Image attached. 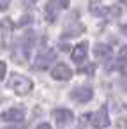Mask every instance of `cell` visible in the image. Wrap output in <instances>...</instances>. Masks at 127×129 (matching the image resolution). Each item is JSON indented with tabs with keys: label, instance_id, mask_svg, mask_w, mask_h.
<instances>
[{
	"label": "cell",
	"instance_id": "6da1fadb",
	"mask_svg": "<svg viewBox=\"0 0 127 129\" xmlns=\"http://www.w3.org/2000/svg\"><path fill=\"white\" fill-rule=\"evenodd\" d=\"M9 88L14 90V94H18V95H27L34 88V83L30 78H27L23 74H13L9 78Z\"/></svg>",
	"mask_w": 127,
	"mask_h": 129
},
{
	"label": "cell",
	"instance_id": "7a4b0ae2",
	"mask_svg": "<svg viewBox=\"0 0 127 129\" xmlns=\"http://www.w3.org/2000/svg\"><path fill=\"white\" fill-rule=\"evenodd\" d=\"M90 124L94 129H106L109 125V115H108L106 106H101L97 111L90 115Z\"/></svg>",
	"mask_w": 127,
	"mask_h": 129
},
{
	"label": "cell",
	"instance_id": "3957f363",
	"mask_svg": "<svg viewBox=\"0 0 127 129\" xmlns=\"http://www.w3.org/2000/svg\"><path fill=\"white\" fill-rule=\"evenodd\" d=\"M13 21L11 20H2L0 21V48H7L11 44V39H13Z\"/></svg>",
	"mask_w": 127,
	"mask_h": 129
},
{
	"label": "cell",
	"instance_id": "277c9868",
	"mask_svg": "<svg viewBox=\"0 0 127 129\" xmlns=\"http://www.w3.org/2000/svg\"><path fill=\"white\" fill-rule=\"evenodd\" d=\"M69 95H71V99L76 101V103H88V101L94 97V90H92V87H88V85H81V87L72 88Z\"/></svg>",
	"mask_w": 127,
	"mask_h": 129
},
{
	"label": "cell",
	"instance_id": "5b68a950",
	"mask_svg": "<svg viewBox=\"0 0 127 129\" xmlns=\"http://www.w3.org/2000/svg\"><path fill=\"white\" fill-rule=\"evenodd\" d=\"M51 76H53V80H58V81H67V80H71L72 78V71H71V67L67 66V64H55L53 67H51Z\"/></svg>",
	"mask_w": 127,
	"mask_h": 129
},
{
	"label": "cell",
	"instance_id": "8992f818",
	"mask_svg": "<svg viewBox=\"0 0 127 129\" xmlns=\"http://www.w3.org/2000/svg\"><path fill=\"white\" fill-rule=\"evenodd\" d=\"M53 118L57 122V127H65V125H69L74 120V115L67 108H58V110L53 111Z\"/></svg>",
	"mask_w": 127,
	"mask_h": 129
},
{
	"label": "cell",
	"instance_id": "52a82bcc",
	"mask_svg": "<svg viewBox=\"0 0 127 129\" xmlns=\"http://www.w3.org/2000/svg\"><path fill=\"white\" fill-rule=\"evenodd\" d=\"M53 60H55V50H44L37 55V58L34 62V67L35 69H46Z\"/></svg>",
	"mask_w": 127,
	"mask_h": 129
},
{
	"label": "cell",
	"instance_id": "ba28073f",
	"mask_svg": "<svg viewBox=\"0 0 127 129\" xmlns=\"http://www.w3.org/2000/svg\"><path fill=\"white\" fill-rule=\"evenodd\" d=\"M83 30H85V27L78 21V16L74 14V20H71V21H67V25H65V30H64V37H76V36H79V34H83Z\"/></svg>",
	"mask_w": 127,
	"mask_h": 129
},
{
	"label": "cell",
	"instance_id": "9c48e42d",
	"mask_svg": "<svg viewBox=\"0 0 127 129\" xmlns=\"http://www.w3.org/2000/svg\"><path fill=\"white\" fill-rule=\"evenodd\" d=\"M25 118V111L21 108H9L2 113V120L6 122H21Z\"/></svg>",
	"mask_w": 127,
	"mask_h": 129
},
{
	"label": "cell",
	"instance_id": "30bf717a",
	"mask_svg": "<svg viewBox=\"0 0 127 129\" xmlns=\"http://www.w3.org/2000/svg\"><path fill=\"white\" fill-rule=\"evenodd\" d=\"M58 7H67V2H48L46 4V20L53 23L58 16Z\"/></svg>",
	"mask_w": 127,
	"mask_h": 129
},
{
	"label": "cell",
	"instance_id": "8fae6325",
	"mask_svg": "<svg viewBox=\"0 0 127 129\" xmlns=\"http://www.w3.org/2000/svg\"><path fill=\"white\" fill-rule=\"evenodd\" d=\"M87 53H88V44H87V43H79V44H76V46L72 48L71 58H72L76 64H79V62H83V60L87 58Z\"/></svg>",
	"mask_w": 127,
	"mask_h": 129
},
{
	"label": "cell",
	"instance_id": "7c38bea8",
	"mask_svg": "<svg viewBox=\"0 0 127 129\" xmlns=\"http://www.w3.org/2000/svg\"><path fill=\"white\" fill-rule=\"evenodd\" d=\"M94 55L99 58V60H108L111 55H113V50L109 44H104V43H99L94 46Z\"/></svg>",
	"mask_w": 127,
	"mask_h": 129
},
{
	"label": "cell",
	"instance_id": "4fadbf2b",
	"mask_svg": "<svg viewBox=\"0 0 127 129\" xmlns=\"http://www.w3.org/2000/svg\"><path fill=\"white\" fill-rule=\"evenodd\" d=\"M6 73H7V66H6V62L0 60V81L6 78Z\"/></svg>",
	"mask_w": 127,
	"mask_h": 129
},
{
	"label": "cell",
	"instance_id": "5bb4252c",
	"mask_svg": "<svg viewBox=\"0 0 127 129\" xmlns=\"http://www.w3.org/2000/svg\"><path fill=\"white\" fill-rule=\"evenodd\" d=\"M37 129H53V127H51L48 122H43V124H39V125H37Z\"/></svg>",
	"mask_w": 127,
	"mask_h": 129
},
{
	"label": "cell",
	"instance_id": "9a60e30c",
	"mask_svg": "<svg viewBox=\"0 0 127 129\" xmlns=\"http://www.w3.org/2000/svg\"><path fill=\"white\" fill-rule=\"evenodd\" d=\"M7 7H9V2H0V11H4Z\"/></svg>",
	"mask_w": 127,
	"mask_h": 129
},
{
	"label": "cell",
	"instance_id": "2e32d148",
	"mask_svg": "<svg viewBox=\"0 0 127 129\" xmlns=\"http://www.w3.org/2000/svg\"><path fill=\"white\" fill-rule=\"evenodd\" d=\"M123 32H125V34H127V25H125V27H123Z\"/></svg>",
	"mask_w": 127,
	"mask_h": 129
}]
</instances>
